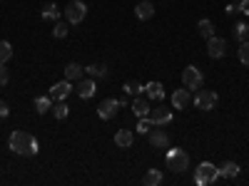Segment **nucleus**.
I'll return each mask as SVG.
<instances>
[{
  "label": "nucleus",
  "instance_id": "obj_1",
  "mask_svg": "<svg viewBox=\"0 0 249 186\" xmlns=\"http://www.w3.org/2000/svg\"><path fill=\"white\" fill-rule=\"evenodd\" d=\"M8 147L13 154H20V156H35L37 154V139L30 134V132H23V129H18L10 134L8 139Z\"/></svg>",
  "mask_w": 249,
  "mask_h": 186
},
{
  "label": "nucleus",
  "instance_id": "obj_2",
  "mask_svg": "<svg viewBox=\"0 0 249 186\" xmlns=\"http://www.w3.org/2000/svg\"><path fill=\"white\" fill-rule=\"evenodd\" d=\"M219 179V169L214 167L212 161H202L199 167L195 169V184L197 186H210Z\"/></svg>",
  "mask_w": 249,
  "mask_h": 186
},
{
  "label": "nucleus",
  "instance_id": "obj_3",
  "mask_svg": "<svg viewBox=\"0 0 249 186\" xmlns=\"http://www.w3.org/2000/svg\"><path fill=\"white\" fill-rule=\"evenodd\" d=\"M167 167L175 174L187 171V167H190V154H187L184 149H170L167 152Z\"/></svg>",
  "mask_w": 249,
  "mask_h": 186
},
{
  "label": "nucleus",
  "instance_id": "obj_4",
  "mask_svg": "<svg viewBox=\"0 0 249 186\" xmlns=\"http://www.w3.org/2000/svg\"><path fill=\"white\" fill-rule=\"evenodd\" d=\"M85 15H88V5L82 3V0H72V3L65 5V20H68L70 25L82 23V20H85Z\"/></svg>",
  "mask_w": 249,
  "mask_h": 186
},
{
  "label": "nucleus",
  "instance_id": "obj_5",
  "mask_svg": "<svg viewBox=\"0 0 249 186\" xmlns=\"http://www.w3.org/2000/svg\"><path fill=\"white\" fill-rule=\"evenodd\" d=\"M202 82H204V75L199 72V67H195V65H190V67H184V72H182V85L187 87V90H199L202 87Z\"/></svg>",
  "mask_w": 249,
  "mask_h": 186
},
{
  "label": "nucleus",
  "instance_id": "obj_6",
  "mask_svg": "<svg viewBox=\"0 0 249 186\" xmlns=\"http://www.w3.org/2000/svg\"><path fill=\"white\" fill-rule=\"evenodd\" d=\"M192 102L199 107V109H204V112H210V109H214L217 107V92H210V90H197L195 92V97H192Z\"/></svg>",
  "mask_w": 249,
  "mask_h": 186
},
{
  "label": "nucleus",
  "instance_id": "obj_7",
  "mask_svg": "<svg viewBox=\"0 0 249 186\" xmlns=\"http://www.w3.org/2000/svg\"><path fill=\"white\" fill-rule=\"evenodd\" d=\"M117 109H120V99L107 97V99H102V102H100V107H97V117H100V119H112V117L117 114Z\"/></svg>",
  "mask_w": 249,
  "mask_h": 186
},
{
  "label": "nucleus",
  "instance_id": "obj_8",
  "mask_svg": "<svg viewBox=\"0 0 249 186\" xmlns=\"http://www.w3.org/2000/svg\"><path fill=\"white\" fill-rule=\"evenodd\" d=\"M70 92H75L72 82H70V79H62V82H57V85L50 87V99H53V102H62V99H68Z\"/></svg>",
  "mask_w": 249,
  "mask_h": 186
},
{
  "label": "nucleus",
  "instance_id": "obj_9",
  "mask_svg": "<svg viewBox=\"0 0 249 186\" xmlns=\"http://www.w3.org/2000/svg\"><path fill=\"white\" fill-rule=\"evenodd\" d=\"M95 90H97V82L92 79V77H82V79H77V87H75V94L80 97V99H90L92 94H95Z\"/></svg>",
  "mask_w": 249,
  "mask_h": 186
},
{
  "label": "nucleus",
  "instance_id": "obj_10",
  "mask_svg": "<svg viewBox=\"0 0 249 186\" xmlns=\"http://www.w3.org/2000/svg\"><path fill=\"white\" fill-rule=\"evenodd\" d=\"M207 52H210V57H214V60L224 57V52H227V43H224V37L212 35L210 40H207Z\"/></svg>",
  "mask_w": 249,
  "mask_h": 186
},
{
  "label": "nucleus",
  "instance_id": "obj_11",
  "mask_svg": "<svg viewBox=\"0 0 249 186\" xmlns=\"http://www.w3.org/2000/svg\"><path fill=\"white\" fill-rule=\"evenodd\" d=\"M150 119L155 127H164V124L172 122V109L170 107H155V109H150Z\"/></svg>",
  "mask_w": 249,
  "mask_h": 186
},
{
  "label": "nucleus",
  "instance_id": "obj_12",
  "mask_svg": "<svg viewBox=\"0 0 249 186\" xmlns=\"http://www.w3.org/2000/svg\"><path fill=\"white\" fill-rule=\"evenodd\" d=\"M150 109H152V107H150L147 94H144V92H142V94H137V97H135V102H132V112H135L137 117H150Z\"/></svg>",
  "mask_w": 249,
  "mask_h": 186
},
{
  "label": "nucleus",
  "instance_id": "obj_13",
  "mask_svg": "<svg viewBox=\"0 0 249 186\" xmlns=\"http://www.w3.org/2000/svg\"><path fill=\"white\" fill-rule=\"evenodd\" d=\"M190 102H192V94L187 87H179L177 92H172V107L184 109V107H190Z\"/></svg>",
  "mask_w": 249,
  "mask_h": 186
},
{
  "label": "nucleus",
  "instance_id": "obj_14",
  "mask_svg": "<svg viewBox=\"0 0 249 186\" xmlns=\"http://www.w3.org/2000/svg\"><path fill=\"white\" fill-rule=\"evenodd\" d=\"M167 144H170V137L162 129H150V147L152 149H164Z\"/></svg>",
  "mask_w": 249,
  "mask_h": 186
},
{
  "label": "nucleus",
  "instance_id": "obj_15",
  "mask_svg": "<svg viewBox=\"0 0 249 186\" xmlns=\"http://www.w3.org/2000/svg\"><path fill=\"white\" fill-rule=\"evenodd\" d=\"M144 94H147V99L157 102V99H164V87H162V82H147L144 85Z\"/></svg>",
  "mask_w": 249,
  "mask_h": 186
},
{
  "label": "nucleus",
  "instance_id": "obj_16",
  "mask_svg": "<svg viewBox=\"0 0 249 186\" xmlns=\"http://www.w3.org/2000/svg\"><path fill=\"white\" fill-rule=\"evenodd\" d=\"M132 141H135V134H132L130 129H120V132L115 134V144H117L120 149H130Z\"/></svg>",
  "mask_w": 249,
  "mask_h": 186
},
{
  "label": "nucleus",
  "instance_id": "obj_17",
  "mask_svg": "<svg viewBox=\"0 0 249 186\" xmlns=\"http://www.w3.org/2000/svg\"><path fill=\"white\" fill-rule=\"evenodd\" d=\"M82 77H85V67H82V65H77V62H70V65H65V79L77 82V79H82Z\"/></svg>",
  "mask_w": 249,
  "mask_h": 186
},
{
  "label": "nucleus",
  "instance_id": "obj_18",
  "mask_svg": "<svg viewBox=\"0 0 249 186\" xmlns=\"http://www.w3.org/2000/svg\"><path fill=\"white\" fill-rule=\"evenodd\" d=\"M135 15L140 20H150L155 15V5L150 3V0H142V3H137V8H135Z\"/></svg>",
  "mask_w": 249,
  "mask_h": 186
},
{
  "label": "nucleus",
  "instance_id": "obj_19",
  "mask_svg": "<svg viewBox=\"0 0 249 186\" xmlns=\"http://www.w3.org/2000/svg\"><path fill=\"white\" fill-rule=\"evenodd\" d=\"M217 169H219V176H224V179L239 176V164H234V161H224L222 167H217Z\"/></svg>",
  "mask_w": 249,
  "mask_h": 186
},
{
  "label": "nucleus",
  "instance_id": "obj_20",
  "mask_svg": "<svg viewBox=\"0 0 249 186\" xmlns=\"http://www.w3.org/2000/svg\"><path fill=\"white\" fill-rule=\"evenodd\" d=\"M197 32H199L204 40H210V37L214 35V23H212V20H207V17H202L199 23H197Z\"/></svg>",
  "mask_w": 249,
  "mask_h": 186
},
{
  "label": "nucleus",
  "instance_id": "obj_21",
  "mask_svg": "<svg viewBox=\"0 0 249 186\" xmlns=\"http://www.w3.org/2000/svg\"><path fill=\"white\" fill-rule=\"evenodd\" d=\"M144 186H160L162 184V171L157 169H150V171H144V179H142Z\"/></svg>",
  "mask_w": 249,
  "mask_h": 186
},
{
  "label": "nucleus",
  "instance_id": "obj_22",
  "mask_svg": "<svg viewBox=\"0 0 249 186\" xmlns=\"http://www.w3.org/2000/svg\"><path fill=\"white\" fill-rule=\"evenodd\" d=\"M43 20H53V23H55V20H60V8H57L55 3L45 5V8H43Z\"/></svg>",
  "mask_w": 249,
  "mask_h": 186
},
{
  "label": "nucleus",
  "instance_id": "obj_23",
  "mask_svg": "<svg viewBox=\"0 0 249 186\" xmlns=\"http://www.w3.org/2000/svg\"><path fill=\"white\" fill-rule=\"evenodd\" d=\"M50 107H53V99H50V97H37V99H35V112H37V114H45Z\"/></svg>",
  "mask_w": 249,
  "mask_h": 186
},
{
  "label": "nucleus",
  "instance_id": "obj_24",
  "mask_svg": "<svg viewBox=\"0 0 249 186\" xmlns=\"http://www.w3.org/2000/svg\"><path fill=\"white\" fill-rule=\"evenodd\" d=\"M10 57H13V45L8 43V40H0V62H5V65H8Z\"/></svg>",
  "mask_w": 249,
  "mask_h": 186
},
{
  "label": "nucleus",
  "instance_id": "obj_25",
  "mask_svg": "<svg viewBox=\"0 0 249 186\" xmlns=\"http://www.w3.org/2000/svg\"><path fill=\"white\" fill-rule=\"evenodd\" d=\"M85 72H88L92 79H97V77H107V67H105V65H90V67H85Z\"/></svg>",
  "mask_w": 249,
  "mask_h": 186
},
{
  "label": "nucleus",
  "instance_id": "obj_26",
  "mask_svg": "<svg viewBox=\"0 0 249 186\" xmlns=\"http://www.w3.org/2000/svg\"><path fill=\"white\" fill-rule=\"evenodd\" d=\"M234 37L239 40V43H244V40L249 37V23H237L234 25Z\"/></svg>",
  "mask_w": 249,
  "mask_h": 186
},
{
  "label": "nucleus",
  "instance_id": "obj_27",
  "mask_svg": "<svg viewBox=\"0 0 249 186\" xmlns=\"http://www.w3.org/2000/svg\"><path fill=\"white\" fill-rule=\"evenodd\" d=\"M53 114H55V119H65V117L70 114V107L65 105V99H62V102H57V105L53 107Z\"/></svg>",
  "mask_w": 249,
  "mask_h": 186
},
{
  "label": "nucleus",
  "instance_id": "obj_28",
  "mask_svg": "<svg viewBox=\"0 0 249 186\" xmlns=\"http://www.w3.org/2000/svg\"><path fill=\"white\" fill-rule=\"evenodd\" d=\"M152 127H155V124H152L150 117H140V122H137V132H140V134H150Z\"/></svg>",
  "mask_w": 249,
  "mask_h": 186
},
{
  "label": "nucleus",
  "instance_id": "obj_29",
  "mask_svg": "<svg viewBox=\"0 0 249 186\" xmlns=\"http://www.w3.org/2000/svg\"><path fill=\"white\" fill-rule=\"evenodd\" d=\"M237 57H239V62H244V65H249V40H244V43H239Z\"/></svg>",
  "mask_w": 249,
  "mask_h": 186
},
{
  "label": "nucleus",
  "instance_id": "obj_30",
  "mask_svg": "<svg viewBox=\"0 0 249 186\" xmlns=\"http://www.w3.org/2000/svg\"><path fill=\"white\" fill-rule=\"evenodd\" d=\"M124 94H142L144 92V87L142 85H137V82H124Z\"/></svg>",
  "mask_w": 249,
  "mask_h": 186
},
{
  "label": "nucleus",
  "instance_id": "obj_31",
  "mask_svg": "<svg viewBox=\"0 0 249 186\" xmlns=\"http://www.w3.org/2000/svg\"><path fill=\"white\" fill-rule=\"evenodd\" d=\"M65 35H68V28H65V23H62V20H55V28H53V37L62 40Z\"/></svg>",
  "mask_w": 249,
  "mask_h": 186
},
{
  "label": "nucleus",
  "instance_id": "obj_32",
  "mask_svg": "<svg viewBox=\"0 0 249 186\" xmlns=\"http://www.w3.org/2000/svg\"><path fill=\"white\" fill-rule=\"evenodd\" d=\"M8 79H10V72H8V67H5V62H0V87H5Z\"/></svg>",
  "mask_w": 249,
  "mask_h": 186
},
{
  "label": "nucleus",
  "instance_id": "obj_33",
  "mask_svg": "<svg viewBox=\"0 0 249 186\" xmlns=\"http://www.w3.org/2000/svg\"><path fill=\"white\" fill-rule=\"evenodd\" d=\"M10 114V109H8V105H5V102L3 99H0V119H5Z\"/></svg>",
  "mask_w": 249,
  "mask_h": 186
},
{
  "label": "nucleus",
  "instance_id": "obj_34",
  "mask_svg": "<svg viewBox=\"0 0 249 186\" xmlns=\"http://www.w3.org/2000/svg\"><path fill=\"white\" fill-rule=\"evenodd\" d=\"M239 10H242L244 15H249V0H239Z\"/></svg>",
  "mask_w": 249,
  "mask_h": 186
}]
</instances>
